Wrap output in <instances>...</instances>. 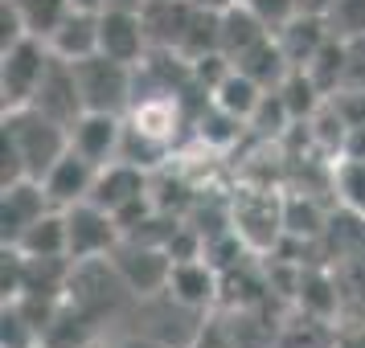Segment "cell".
<instances>
[{"instance_id":"cell-1","label":"cell","mask_w":365,"mask_h":348,"mask_svg":"<svg viewBox=\"0 0 365 348\" xmlns=\"http://www.w3.org/2000/svg\"><path fill=\"white\" fill-rule=\"evenodd\" d=\"M70 152V127L41 115L37 107L4 111L0 123V184L13 181H46L62 156Z\"/></svg>"},{"instance_id":"cell-2","label":"cell","mask_w":365,"mask_h":348,"mask_svg":"<svg viewBox=\"0 0 365 348\" xmlns=\"http://www.w3.org/2000/svg\"><path fill=\"white\" fill-rule=\"evenodd\" d=\"M78 90H83L86 111H107V115H123L135 107V66L115 62L107 53H91L83 62H70Z\"/></svg>"},{"instance_id":"cell-3","label":"cell","mask_w":365,"mask_h":348,"mask_svg":"<svg viewBox=\"0 0 365 348\" xmlns=\"http://www.w3.org/2000/svg\"><path fill=\"white\" fill-rule=\"evenodd\" d=\"M50 62H53V50L41 37H21V41L0 50V99H4V111H17V107L34 102Z\"/></svg>"},{"instance_id":"cell-4","label":"cell","mask_w":365,"mask_h":348,"mask_svg":"<svg viewBox=\"0 0 365 348\" xmlns=\"http://www.w3.org/2000/svg\"><path fill=\"white\" fill-rule=\"evenodd\" d=\"M91 201L103 205L107 213H115L119 226H123V233L135 226V213L152 217L148 176H144V168H140V164H128V160H111V164L99 168L95 189H91Z\"/></svg>"},{"instance_id":"cell-5","label":"cell","mask_w":365,"mask_h":348,"mask_svg":"<svg viewBox=\"0 0 365 348\" xmlns=\"http://www.w3.org/2000/svg\"><path fill=\"white\" fill-rule=\"evenodd\" d=\"M66 213V258L70 263H91V258H111V250L123 242V226L115 213H107L95 201H78L62 209Z\"/></svg>"},{"instance_id":"cell-6","label":"cell","mask_w":365,"mask_h":348,"mask_svg":"<svg viewBox=\"0 0 365 348\" xmlns=\"http://www.w3.org/2000/svg\"><path fill=\"white\" fill-rule=\"evenodd\" d=\"M111 263H115L119 279L128 283L132 295H156L168 287V275H173V254H168L160 242H144V238H128L111 250Z\"/></svg>"},{"instance_id":"cell-7","label":"cell","mask_w":365,"mask_h":348,"mask_svg":"<svg viewBox=\"0 0 365 348\" xmlns=\"http://www.w3.org/2000/svg\"><path fill=\"white\" fill-rule=\"evenodd\" d=\"M234 233L242 238L247 250H275L283 233V201L271 189H242L234 197Z\"/></svg>"},{"instance_id":"cell-8","label":"cell","mask_w":365,"mask_h":348,"mask_svg":"<svg viewBox=\"0 0 365 348\" xmlns=\"http://www.w3.org/2000/svg\"><path fill=\"white\" fill-rule=\"evenodd\" d=\"M53 205L46 197V184L41 181H13V184H0V238L4 246H17L21 233L34 226L37 217H46Z\"/></svg>"},{"instance_id":"cell-9","label":"cell","mask_w":365,"mask_h":348,"mask_svg":"<svg viewBox=\"0 0 365 348\" xmlns=\"http://www.w3.org/2000/svg\"><path fill=\"white\" fill-rule=\"evenodd\" d=\"M29 107H37L41 115L58 119L62 127H74V123L86 115L83 90H78L74 66H70L66 58H58V53H53V62H50V70H46V78H41V86H37V95H34Z\"/></svg>"},{"instance_id":"cell-10","label":"cell","mask_w":365,"mask_h":348,"mask_svg":"<svg viewBox=\"0 0 365 348\" xmlns=\"http://www.w3.org/2000/svg\"><path fill=\"white\" fill-rule=\"evenodd\" d=\"M148 29L140 9H103L99 13V53L115 58V62H144L148 58Z\"/></svg>"},{"instance_id":"cell-11","label":"cell","mask_w":365,"mask_h":348,"mask_svg":"<svg viewBox=\"0 0 365 348\" xmlns=\"http://www.w3.org/2000/svg\"><path fill=\"white\" fill-rule=\"evenodd\" d=\"M123 115H107V111H86L74 127H70V148L83 152L86 160L95 164H111L119 160V148H123Z\"/></svg>"},{"instance_id":"cell-12","label":"cell","mask_w":365,"mask_h":348,"mask_svg":"<svg viewBox=\"0 0 365 348\" xmlns=\"http://www.w3.org/2000/svg\"><path fill=\"white\" fill-rule=\"evenodd\" d=\"M95 176H99V164L86 160L83 152L70 148L58 164L46 172V197H50L53 209H70L78 201H91V189H95Z\"/></svg>"},{"instance_id":"cell-13","label":"cell","mask_w":365,"mask_h":348,"mask_svg":"<svg viewBox=\"0 0 365 348\" xmlns=\"http://www.w3.org/2000/svg\"><path fill=\"white\" fill-rule=\"evenodd\" d=\"M217 287H222V270H217L205 254L201 258H185V263H173V275H168V287L165 295L181 307H210L217 299Z\"/></svg>"},{"instance_id":"cell-14","label":"cell","mask_w":365,"mask_h":348,"mask_svg":"<svg viewBox=\"0 0 365 348\" xmlns=\"http://www.w3.org/2000/svg\"><path fill=\"white\" fill-rule=\"evenodd\" d=\"M193 0H144L140 17H144V29H148V46L156 53H177L185 41V29L193 21Z\"/></svg>"},{"instance_id":"cell-15","label":"cell","mask_w":365,"mask_h":348,"mask_svg":"<svg viewBox=\"0 0 365 348\" xmlns=\"http://www.w3.org/2000/svg\"><path fill=\"white\" fill-rule=\"evenodd\" d=\"M275 37H279L283 53L292 58V66H308L316 53L332 41V29H329V17L324 13H304L299 9L296 17L283 21L279 29H275Z\"/></svg>"},{"instance_id":"cell-16","label":"cell","mask_w":365,"mask_h":348,"mask_svg":"<svg viewBox=\"0 0 365 348\" xmlns=\"http://www.w3.org/2000/svg\"><path fill=\"white\" fill-rule=\"evenodd\" d=\"M271 33H275V29L250 9L247 0H230V4L222 9V53H226L230 62H238L250 46H259V41L271 37Z\"/></svg>"},{"instance_id":"cell-17","label":"cell","mask_w":365,"mask_h":348,"mask_svg":"<svg viewBox=\"0 0 365 348\" xmlns=\"http://www.w3.org/2000/svg\"><path fill=\"white\" fill-rule=\"evenodd\" d=\"M50 50L66 62H83L91 53H99V13H83V9H70V17L53 29Z\"/></svg>"},{"instance_id":"cell-18","label":"cell","mask_w":365,"mask_h":348,"mask_svg":"<svg viewBox=\"0 0 365 348\" xmlns=\"http://www.w3.org/2000/svg\"><path fill=\"white\" fill-rule=\"evenodd\" d=\"M234 66L242 70L247 78H255V83L263 86V90H275V86H279L283 78L296 70V66H292V58L283 53V46H279V37H275V33L263 37L259 46H250V50L242 53Z\"/></svg>"},{"instance_id":"cell-19","label":"cell","mask_w":365,"mask_h":348,"mask_svg":"<svg viewBox=\"0 0 365 348\" xmlns=\"http://www.w3.org/2000/svg\"><path fill=\"white\" fill-rule=\"evenodd\" d=\"M263 95H267L263 86L255 83V78H247L242 70L234 66L230 74H226V78L210 90V102H214V107H222L226 115L250 123V119H255V111H259V102H263Z\"/></svg>"},{"instance_id":"cell-20","label":"cell","mask_w":365,"mask_h":348,"mask_svg":"<svg viewBox=\"0 0 365 348\" xmlns=\"http://www.w3.org/2000/svg\"><path fill=\"white\" fill-rule=\"evenodd\" d=\"M177 123H181V99H177L173 90H160V95L144 99L140 107H132V127L152 135V139H160V144L173 139Z\"/></svg>"},{"instance_id":"cell-21","label":"cell","mask_w":365,"mask_h":348,"mask_svg":"<svg viewBox=\"0 0 365 348\" xmlns=\"http://www.w3.org/2000/svg\"><path fill=\"white\" fill-rule=\"evenodd\" d=\"M17 250L25 258H66V213L50 209L46 217H37L34 226L21 233Z\"/></svg>"},{"instance_id":"cell-22","label":"cell","mask_w":365,"mask_h":348,"mask_svg":"<svg viewBox=\"0 0 365 348\" xmlns=\"http://www.w3.org/2000/svg\"><path fill=\"white\" fill-rule=\"evenodd\" d=\"M13 9H17L25 33L41 37V41H50L53 29L70 17V0H13Z\"/></svg>"},{"instance_id":"cell-23","label":"cell","mask_w":365,"mask_h":348,"mask_svg":"<svg viewBox=\"0 0 365 348\" xmlns=\"http://www.w3.org/2000/svg\"><path fill=\"white\" fill-rule=\"evenodd\" d=\"M332 189L349 213L365 217V156H341L332 168Z\"/></svg>"},{"instance_id":"cell-24","label":"cell","mask_w":365,"mask_h":348,"mask_svg":"<svg viewBox=\"0 0 365 348\" xmlns=\"http://www.w3.org/2000/svg\"><path fill=\"white\" fill-rule=\"evenodd\" d=\"M299 307L312 315V320H329L336 312V287L329 283V275H320V270H308V275H299Z\"/></svg>"},{"instance_id":"cell-25","label":"cell","mask_w":365,"mask_h":348,"mask_svg":"<svg viewBox=\"0 0 365 348\" xmlns=\"http://www.w3.org/2000/svg\"><path fill=\"white\" fill-rule=\"evenodd\" d=\"M283 230H287V238H316L324 230V217L308 197H287L283 201Z\"/></svg>"},{"instance_id":"cell-26","label":"cell","mask_w":365,"mask_h":348,"mask_svg":"<svg viewBox=\"0 0 365 348\" xmlns=\"http://www.w3.org/2000/svg\"><path fill=\"white\" fill-rule=\"evenodd\" d=\"M324 17H329L332 37H341V41L365 37V0H332Z\"/></svg>"},{"instance_id":"cell-27","label":"cell","mask_w":365,"mask_h":348,"mask_svg":"<svg viewBox=\"0 0 365 348\" xmlns=\"http://www.w3.org/2000/svg\"><path fill=\"white\" fill-rule=\"evenodd\" d=\"M197 123H201V127H197L201 139H205V144H217V148L234 144V139H238V132H242V119L226 115V111H222V107H214V102H210V107L201 111Z\"/></svg>"},{"instance_id":"cell-28","label":"cell","mask_w":365,"mask_h":348,"mask_svg":"<svg viewBox=\"0 0 365 348\" xmlns=\"http://www.w3.org/2000/svg\"><path fill=\"white\" fill-rule=\"evenodd\" d=\"M247 4L271 25V29H279L283 21H292L299 13V0H247Z\"/></svg>"},{"instance_id":"cell-29","label":"cell","mask_w":365,"mask_h":348,"mask_svg":"<svg viewBox=\"0 0 365 348\" xmlns=\"http://www.w3.org/2000/svg\"><path fill=\"white\" fill-rule=\"evenodd\" d=\"M189 348H238V344H234V336L226 328H214V332L193 336V344H189Z\"/></svg>"},{"instance_id":"cell-30","label":"cell","mask_w":365,"mask_h":348,"mask_svg":"<svg viewBox=\"0 0 365 348\" xmlns=\"http://www.w3.org/2000/svg\"><path fill=\"white\" fill-rule=\"evenodd\" d=\"M111 348H173V344L160 340V336H148V332H132V336H119Z\"/></svg>"},{"instance_id":"cell-31","label":"cell","mask_w":365,"mask_h":348,"mask_svg":"<svg viewBox=\"0 0 365 348\" xmlns=\"http://www.w3.org/2000/svg\"><path fill=\"white\" fill-rule=\"evenodd\" d=\"M329 348H365V328H353V332H341V336H332Z\"/></svg>"},{"instance_id":"cell-32","label":"cell","mask_w":365,"mask_h":348,"mask_svg":"<svg viewBox=\"0 0 365 348\" xmlns=\"http://www.w3.org/2000/svg\"><path fill=\"white\" fill-rule=\"evenodd\" d=\"M70 9H83V13H103V0H70Z\"/></svg>"},{"instance_id":"cell-33","label":"cell","mask_w":365,"mask_h":348,"mask_svg":"<svg viewBox=\"0 0 365 348\" xmlns=\"http://www.w3.org/2000/svg\"><path fill=\"white\" fill-rule=\"evenodd\" d=\"M103 9H144V0H103Z\"/></svg>"},{"instance_id":"cell-34","label":"cell","mask_w":365,"mask_h":348,"mask_svg":"<svg viewBox=\"0 0 365 348\" xmlns=\"http://www.w3.org/2000/svg\"><path fill=\"white\" fill-rule=\"evenodd\" d=\"M83 348H103V344H83Z\"/></svg>"}]
</instances>
